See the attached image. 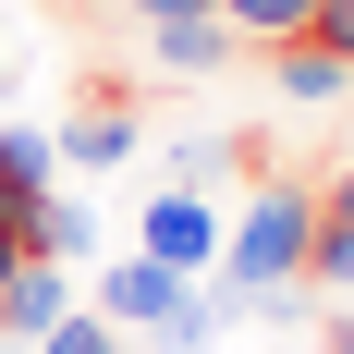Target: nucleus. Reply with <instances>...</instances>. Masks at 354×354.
<instances>
[{
  "instance_id": "14",
  "label": "nucleus",
  "mask_w": 354,
  "mask_h": 354,
  "mask_svg": "<svg viewBox=\"0 0 354 354\" xmlns=\"http://www.w3.org/2000/svg\"><path fill=\"white\" fill-rule=\"evenodd\" d=\"M122 12H183V0H122Z\"/></svg>"
},
{
  "instance_id": "13",
  "label": "nucleus",
  "mask_w": 354,
  "mask_h": 354,
  "mask_svg": "<svg viewBox=\"0 0 354 354\" xmlns=\"http://www.w3.org/2000/svg\"><path fill=\"white\" fill-rule=\"evenodd\" d=\"M12 269H25V245H12V232H0V281H12Z\"/></svg>"
},
{
  "instance_id": "1",
  "label": "nucleus",
  "mask_w": 354,
  "mask_h": 354,
  "mask_svg": "<svg viewBox=\"0 0 354 354\" xmlns=\"http://www.w3.org/2000/svg\"><path fill=\"white\" fill-rule=\"evenodd\" d=\"M135 135H147V98L122 86V73H86V86H73V122L49 147H62V171H122Z\"/></svg>"
},
{
  "instance_id": "8",
  "label": "nucleus",
  "mask_w": 354,
  "mask_h": 354,
  "mask_svg": "<svg viewBox=\"0 0 354 354\" xmlns=\"http://www.w3.org/2000/svg\"><path fill=\"white\" fill-rule=\"evenodd\" d=\"M269 86H281V98H306V110H318V98H342L354 73H342V62H330L318 37H281V49H269Z\"/></svg>"
},
{
  "instance_id": "17",
  "label": "nucleus",
  "mask_w": 354,
  "mask_h": 354,
  "mask_svg": "<svg viewBox=\"0 0 354 354\" xmlns=\"http://www.w3.org/2000/svg\"><path fill=\"white\" fill-rule=\"evenodd\" d=\"M0 354H12V342H0Z\"/></svg>"
},
{
  "instance_id": "15",
  "label": "nucleus",
  "mask_w": 354,
  "mask_h": 354,
  "mask_svg": "<svg viewBox=\"0 0 354 354\" xmlns=\"http://www.w3.org/2000/svg\"><path fill=\"white\" fill-rule=\"evenodd\" d=\"M330 183H342V196H354V171H330Z\"/></svg>"
},
{
  "instance_id": "7",
  "label": "nucleus",
  "mask_w": 354,
  "mask_h": 354,
  "mask_svg": "<svg viewBox=\"0 0 354 354\" xmlns=\"http://www.w3.org/2000/svg\"><path fill=\"white\" fill-rule=\"evenodd\" d=\"M12 245L49 257V269H73V257H98V220H86V196H62V183H49V196L12 220Z\"/></svg>"
},
{
  "instance_id": "2",
  "label": "nucleus",
  "mask_w": 354,
  "mask_h": 354,
  "mask_svg": "<svg viewBox=\"0 0 354 354\" xmlns=\"http://www.w3.org/2000/svg\"><path fill=\"white\" fill-rule=\"evenodd\" d=\"M135 245L159 257V269H183V281H208V269H220V220H208V196L159 183V196H147V220H135Z\"/></svg>"
},
{
  "instance_id": "10",
  "label": "nucleus",
  "mask_w": 354,
  "mask_h": 354,
  "mask_svg": "<svg viewBox=\"0 0 354 354\" xmlns=\"http://www.w3.org/2000/svg\"><path fill=\"white\" fill-rule=\"evenodd\" d=\"M37 354H147V342H135V330H110L98 306H73V318L49 330V342H37Z\"/></svg>"
},
{
  "instance_id": "5",
  "label": "nucleus",
  "mask_w": 354,
  "mask_h": 354,
  "mask_svg": "<svg viewBox=\"0 0 354 354\" xmlns=\"http://www.w3.org/2000/svg\"><path fill=\"white\" fill-rule=\"evenodd\" d=\"M62 318H73V269H49V257H25V269L0 281V342H12V354H37V342H49Z\"/></svg>"
},
{
  "instance_id": "9",
  "label": "nucleus",
  "mask_w": 354,
  "mask_h": 354,
  "mask_svg": "<svg viewBox=\"0 0 354 354\" xmlns=\"http://www.w3.org/2000/svg\"><path fill=\"white\" fill-rule=\"evenodd\" d=\"M208 12L245 37V49H281V37H306V25H318V0H208Z\"/></svg>"
},
{
  "instance_id": "6",
  "label": "nucleus",
  "mask_w": 354,
  "mask_h": 354,
  "mask_svg": "<svg viewBox=\"0 0 354 354\" xmlns=\"http://www.w3.org/2000/svg\"><path fill=\"white\" fill-rule=\"evenodd\" d=\"M49 183H62V147L37 135V122H0V232H12V220L49 196Z\"/></svg>"
},
{
  "instance_id": "11",
  "label": "nucleus",
  "mask_w": 354,
  "mask_h": 354,
  "mask_svg": "<svg viewBox=\"0 0 354 354\" xmlns=\"http://www.w3.org/2000/svg\"><path fill=\"white\" fill-rule=\"evenodd\" d=\"M306 37H318L330 62H342V73H354V0H342V12H318V25H306Z\"/></svg>"
},
{
  "instance_id": "4",
  "label": "nucleus",
  "mask_w": 354,
  "mask_h": 354,
  "mask_svg": "<svg viewBox=\"0 0 354 354\" xmlns=\"http://www.w3.org/2000/svg\"><path fill=\"white\" fill-rule=\"evenodd\" d=\"M171 306H183V269H159V257H122V269L98 281V318L135 330V342H159V330H171Z\"/></svg>"
},
{
  "instance_id": "3",
  "label": "nucleus",
  "mask_w": 354,
  "mask_h": 354,
  "mask_svg": "<svg viewBox=\"0 0 354 354\" xmlns=\"http://www.w3.org/2000/svg\"><path fill=\"white\" fill-rule=\"evenodd\" d=\"M147 62H159V73H232L245 37L220 25L208 0H183V12H147Z\"/></svg>"
},
{
  "instance_id": "16",
  "label": "nucleus",
  "mask_w": 354,
  "mask_h": 354,
  "mask_svg": "<svg viewBox=\"0 0 354 354\" xmlns=\"http://www.w3.org/2000/svg\"><path fill=\"white\" fill-rule=\"evenodd\" d=\"M318 12H342V0H318Z\"/></svg>"
},
{
  "instance_id": "12",
  "label": "nucleus",
  "mask_w": 354,
  "mask_h": 354,
  "mask_svg": "<svg viewBox=\"0 0 354 354\" xmlns=\"http://www.w3.org/2000/svg\"><path fill=\"white\" fill-rule=\"evenodd\" d=\"M330 354H354V293H342V318H330Z\"/></svg>"
}]
</instances>
